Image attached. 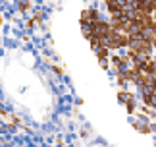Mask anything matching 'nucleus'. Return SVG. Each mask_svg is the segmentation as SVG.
Here are the masks:
<instances>
[{
  "mask_svg": "<svg viewBox=\"0 0 156 147\" xmlns=\"http://www.w3.org/2000/svg\"><path fill=\"white\" fill-rule=\"evenodd\" d=\"M98 21V12L97 10H85L83 12V17H81V23L83 25H93V23Z\"/></svg>",
  "mask_w": 156,
  "mask_h": 147,
  "instance_id": "obj_1",
  "label": "nucleus"
}]
</instances>
